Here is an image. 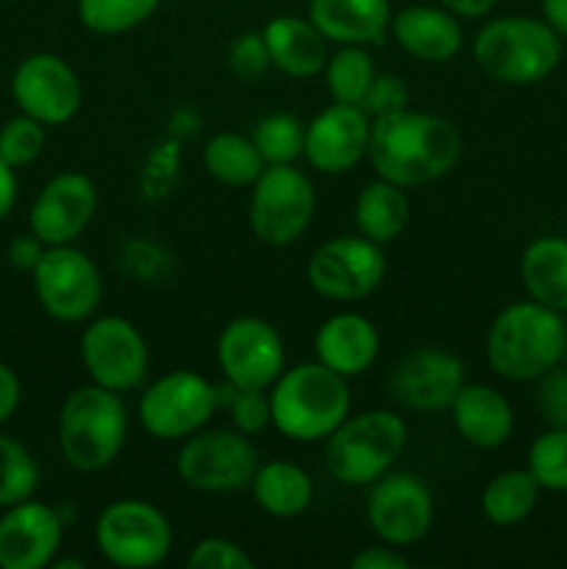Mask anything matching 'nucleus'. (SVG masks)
<instances>
[{
    "label": "nucleus",
    "mask_w": 567,
    "mask_h": 569,
    "mask_svg": "<svg viewBox=\"0 0 567 569\" xmlns=\"http://www.w3.org/2000/svg\"><path fill=\"white\" fill-rule=\"evenodd\" d=\"M250 139L265 164H295L304 156L306 126L300 117L289 111H272L256 122Z\"/></svg>",
    "instance_id": "nucleus-33"
},
{
    "label": "nucleus",
    "mask_w": 567,
    "mask_h": 569,
    "mask_svg": "<svg viewBox=\"0 0 567 569\" xmlns=\"http://www.w3.org/2000/svg\"><path fill=\"white\" fill-rule=\"evenodd\" d=\"M94 548L115 567H159L172 550V526L148 500H111L94 520Z\"/></svg>",
    "instance_id": "nucleus-9"
},
{
    "label": "nucleus",
    "mask_w": 567,
    "mask_h": 569,
    "mask_svg": "<svg viewBox=\"0 0 567 569\" xmlns=\"http://www.w3.org/2000/svg\"><path fill=\"white\" fill-rule=\"evenodd\" d=\"M272 70L289 78L320 76L328 61V39L309 17L278 14L261 31Z\"/></svg>",
    "instance_id": "nucleus-24"
},
{
    "label": "nucleus",
    "mask_w": 567,
    "mask_h": 569,
    "mask_svg": "<svg viewBox=\"0 0 567 569\" xmlns=\"http://www.w3.org/2000/svg\"><path fill=\"white\" fill-rule=\"evenodd\" d=\"M370 126L361 106H326L306 122L304 159L322 176H345L367 156Z\"/></svg>",
    "instance_id": "nucleus-19"
},
{
    "label": "nucleus",
    "mask_w": 567,
    "mask_h": 569,
    "mask_svg": "<svg viewBox=\"0 0 567 569\" xmlns=\"http://www.w3.org/2000/svg\"><path fill=\"white\" fill-rule=\"evenodd\" d=\"M20 400H22L20 378H17V372L11 370L9 365L0 361V426L14 417V411L20 409Z\"/></svg>",
    "instance_id": "nucleus-44"
},
{
    "label": "nucleus",
    "mask_w": 567,
    "mask_h": 569,
    "mask_svg": "<svg viewBox=\"0 0 567 569\" xmlns=\"http://www.w3.org/2000/svg\"><path fill=\"white\" fill-rule=\"evenodd\" d=\"M220 409V392L195 370H172L148 383L139 398L137 417L145 433L159 442H181L206 428Z\"/></svg>",
    "instance_id": "nucleus-10"
},
{
    "label": "nucleus",
    "mask_w": 567,
    "mask_h": 569,
    "mask_svg": "<svg viewBox=\"0 0 567 569\" xmlns=\"http://www.w3.org/2000/svg\"><path fill=\"white\" fill-rule=\"evenodd\" d=\"M309 20L331 44H381L392 22L389 0H309Z\"/></svg>",
    "instance_id": "nucleus-25"
},
{
    "label": "nucleus",
    "mask_w": 567,
    "mask_h": 569,
    "mask_svg": "<svg viewBox=\"0 0 567 569\" xmlns=\"http://www.w3.org/2000/svg\"><path fill=\"white\" fill-rule=\"evenodd\" d=\"M44 248H48V244H44L39 237H33L31 231H28V233H22V237L11 239L6 256H9L11 267H17V270L33 272V267H37L39 259H42Z\"/></svg>",
    "instance_id": "nucleus-43"
},
{
    "label": "nucleus",
    "mask_w": 567,
    "mask_h": 569,
    "mask_svg": "<svg viewBox=\"0 0 567 569\" xmlns=\"http://www.w3.org/2000/svg\"><path fill=\"white\" fill-rule=\"evenodd\" d=\"M387 276L384 244L370 242L361 233H339L317 244L306 261V281L320 298L348 303L376 292Z\"/></svg>",
    "instance_id": "nucleus-11"
},
{
    "label": "nucleus",
    "mask_w": 567,
    "mask_h": 569,
    "mask_svg": "<svg viewBox=\"0 0 567 569\" xmlns=\"http://www.w3.org/2000/svg\"><path fill=\"white\" fill-rule=\"evenodd\" d=\"M537 406L548 428H567V370L561 365L539 378Z\"/></svg>",
    "instance_id": "nucleus-41"
},
{
    "label": "nucleus",
    "mask_w": 567,
    "mask_h": 569,
    "mask_svg": "<svg viewBox=\"0 0 567 569\" xmlns=\"http://www.w3.org/2000/svg\"><path fill=\"white\" fill-rule=\"evenodd\" d=\"M248 489L253 503L276 520L300 517L315 500V481L309 472L287 459L261 461Z\"/></svg>",
    "instance_id": "nucleus-27"
},
{
    "label": "nucleus",
    "mask_w": 567,
    "mask_h": 569,
    "mask_svg": "<svg viewBox=\"0 0 567 569\" xmlns=\"http://www.w3.org/2000/svg\"><path fill=\"white\" fill-rule=\"evenodd\" d=\"M409 439V426L389 409L361 411L345 417L326 437L322 459L328 476L342 487H370L387 476L400 459Z\"/></svg>",
    "instance_id": "nucleus-6"
},
{
    "label": "nucleus",
    "mask_w": 567,
    "mask_h": 569,
    "mask_svg": "<svg viewBox=\"0 0 567 569\" xmlns=\"http://www.w3.org/2000/svg\"><path fill=\"white\" fill-rule=\"evenodd\" d=\"M128 439V409L120 392L87 383L72 389L59 411V448L78 472L115 465Z\"/></svg>",
    "instance_id": "nucleus-5"
},
{
    "label": "nucleus",
    "mask_w": 567,
    "mask_h": 569,
    "mask_svg": "<svg viewBox=\"0 0 567 569\" xmlns=\"http://www.w3.org/2000/svg\"><path fill=\"white\" fill-rule=\"evenodd\" d=\"M361 109L370 120L384 114H392V111L409 109V89H406L404 78L400 76H389V72H378L372 78L370 89H367L365 100H361Z\"/></svg>",
    "instance_id": "nucleus-40"
},
{
    "label": "nucleus",
    "mask_w": 567,
    "mask_h": 569,
    "mask_svg": "<svg viewBox=\"0 0 567 569\" xmlns=\"http://www.w3.org/2000/svg\"><path fill=\"white\" fill-rule=\"evenodd\" d=\"M543 487L526 467L504 470L487 481L481 492V511L495 528H515L534 515Z\"/></svg>",
    "instance_id": "nucleus-29"
},
{
    "label": "nucleus",
    "mask_w": 567,
    "mask_h": 569,
    "mask_svg": "<svg viewBox=\"0 0 567 569\" xmlns=\"http://www.w3.org/2000/svg\"><path fill=\"white\" fill-rule=\"evenodd\" d=\"M98 211V187L83 172H59L33 198L28 211V231L53 244H76Z\"/></svg>",
    "instance_id": "nucleus-17"
},
{
    "label": "nucleus",
    "mask_w": 567,
    "mask_h": 569,
    "mask_svg": "<svg viewBox=\"0 0 567 569\" xmlns=\"http://www.w3.org/2000/svg\"><path fill=\"white\" fill-rule=\"evenodd\" d=\"M217 365L233 387L270 389L287 367L284 339L272 322L256 315L233 317L217 337Z\"/></svg>",
    "instance_id": "nucleus-15"
},
{
    "label": "nucleus",
    "mask_w": 567,
    "mask_h": 569,
    "mask_svg": "<svg viewBox=\"0 0 567 569\" xmlns=\"http://www.w3.org/2000/svg\"><path fill=\"white\" fill-rule=\"evenodd\" d=\"M44 128L48 126L22 111L6 120L0 128V159L14 170L33 164L44 150Z\"/></svg>",
    "instance_id": "nucleus-37"
},
{
    "label": "nucleus",
    "mask_w": 567,
    "mask_h": 569,
    "mask_svg": "<svg viewBox=\"0 0 567 569\" xmlns=\"http://www.w3.org/2000/svg\"><path fill=\"white\" fill-rule=\"evenodd\" d=\"M261 459L253 437L237 428H200L181 439L176 456L178 478L195 492L226 495L248 489Z\"/></svg>",
    "instance_id": "nucleus-7"
},
{
    "label": "nucleus",
    "mask_w": 567,
    "mask_h": 569,
    "mask_svg": "<svg viewBox=\"0 0 567 569\" xmlns=\"http://www.w3.org/2000/svg\"><path fill=\"white\" fill-rule=\"evenodd\" d=\"M520 281L528 298L567 315V237L531 239L520 256Z\"/></svg>",
    "instance_id": "nucleus-26"
},
{
    "label": "nucleus",
    "mask_w": 567,
    "mask_h": 569,
    "mask_svg": "<svg viewBox=\"0 0 567 569\" xmlns=\"http://www.w3.org/2000/svg\"><path fill=\"white\" fill-rule=\"evenodd\" d=\"M56 569H83V561L78 559H61V561H53Z\"/></svg>",
    "instance_id": "nucleus-48"
},
{
    "label": "nucleus",
    "mask_w": 567,
    "mask_h": 569,
    "mask_svg": "<svg viewBox=\"0 0 567 569\" xmlns=\"http://www.w3.org/2000/svg\"><path fill=\"white\" fill-rule=\"evenodd\" d=\"M272 428L289 442H326L328 433L350 415L348 378L320 361L284 367L270 389Z\"/></svg>",
    "instance_id": "nucleus-3"
},
{
    "label": "nucleus",
    "mask_w": 567,
    "mask_h": 569,
    "mask_svg": "<svg viewBox=\"0 0 567 569\" xmlns=\"http://www.w3.org/2000/svg\"><path fill=\"white\" fill-rule=\"evenodd\" d=\"M315 209V183L295 164H267L250 187V231L270 248H287L298 242L309 231Z\"/></svg>",
    "instance_id": "nucleus-8"
},
{
    "label": "nucleus",
    "mask_w": 567,
    "mask_h": 569,
    "mask_svg": "<svg viewBox=\"0 0 567 569\" xmlns=\"http://www.w3.org/2000/svg\"><path fill=\"white\" fill-rule=\"evenodd\" d=\"M565 345V315L528 298L515 300L495 315L484 350L495 376L511 383H528L561 365Z\"/></svg>",
    "instance_id": "nucleus-2"
},
{
    "label": "nucleus",
    "mask_w": 567,
    "mask_h": 569,
    "mask_svg": "<svg viewBox=\"0 0 567 569\" xmlns=\"http://www.w3.org/2000/svg\"><path fill=\"white\" fill-rule=\"evenodd\" d=\"M39 487V465L14 437L0 433V509L31 500Z\"/></svg>",
    "instance_id": "nucleus-34"
},
{
    "label": "nucleus",
    "mask_w": 567,
    "mask_h": 569,
    "mask_svg": "<svg viewBox=\"0 0 567 569\" xmlns=\"http://www.w3.org/2000/svg\"><path fill=\"white\" fill-rule=\"evenodd\" d=\"M14 203H17V172L14 167H9L3 159H0V220L9 217V211L14 209Z\"/></svg>",
    "instance_id": "nucleus-46"
},
{
    "label": "nucleus",
    "mask_w": 567,
    "mask_h": 569,
    "mask_svg": "<svg viewBox=\"0 0 567 569\" xmlns=\"http://www.w3.org/2000/svg\"><path fill=\"white\" fill-rule=\"evenodd\" d=\"M159 3L161 0H78V20L87 31L117 37L148 22Z\"/></svg>",
    "instance_id": "nucleus-32"
},
{
    "label": "nucleus",
    "mask_w": 567,
    "mask_h": 569,
    "mask_svg": "<svg viewBox=\"0 0 567 569\" xmlns=\"http://www.w3.org/2000/svg\"><path fill=\"white\" fill-rule=\"evenodd\" d=\"M203 167L215 181L242 189L253 187V181L267 164L256 150L253 139L237 131H222L206 142Z\"/></svg>",
    "instance_id": "nucleus-30"
},
{
    "label": "nucleus",
    "mask_w": 567,
    "mask_h": 569,
    "mask_svg": "<svg viewBox=\"0 0 567 569\" xmlns=\"http://www.w3.org/2000/svg\"><path fill=\"white\" fill-rule=\"evenodd\" d=\"M354 569H409V559L400 553V548L392 545H376V548H365L350 559Z\"/></svg>",
    "instance_id": "nucleus-42"
},
{
    "label": "nucleus",
    "mask_w": 567,
    "mask_h": 569,
    "mask_svg": "<svg viewBox=\"0 0 567 569\" xmlns=\"http://www.w3.org/2000/svg\"><path fill=\"white\" fill-rule=\"evenodd\" d=\"M467 383L465 361L442 348H417L398 361L389 392L404 409L434 415L450 409Z\"/></svg>",
    "instance_id": "nucleus-18"
},
{
    "label": "nucleus",
    "mask_w": 567,
    "mask_h": 569,
    "mask_svg": "<svg viewBox=\"0 0 567 569\" xmlns=\"http://www.w3.org/2000/svg\"><path fill=\"white\" fill-rule=\"evenodd\" d=\"M389 33L400 50L426 64H445L456 59L465 48V31L459 17L450 14L442 6H406L395 11L389 22Z\"/></svg>",
    "instance_id": "nucleus-22"
},
{
    "label": "nucleus",
    "mask_w": 567,
    "mask_h": 569,
    "mask_svg": "<svg viewBox=\"0 0 567 569\" xmlns=\"http://www.w3.org/2000/svg\"><path fill=\"white\" fill-rule=\"evenodd\" d=\"M228 67L242 81H256L259 76H265L270 70L265 37L256 31H245L233 37V42L228 44Z\"/></svg>",
    "instance_id": "nucleus-39"
},
{
    "label": "nucleus",
    "mask_w": 567,
    "mask_h": 569,
    "mask_svg": "<svg viewBox=\"0 0 567 569\" xmlns=\"http://www.w3.org/2000/svg\"><path fill=\"white\" fill-rule=\"evenodd\" d=\"M561 367H565V370H567V345H565V359H561Z\"/></svg>",
    "instance_id": "nucleus-49"
},
{
    "label": "nucleus",
    "mask_w": 567,
    "mask_h": 569,
    "mask_svg": "<svg viewBox=\"0 0 567 569\" xmlns=\"http://www.w3.org/2000/svg\"><path fill=\"white\" fill-rule=\"evenodd\" d=\"M448 411L456 433L478 450L500 448L515 433V409L509 398L487 383H465Z\"/></svg>",
    "instance_id": "nucleus-23"
},
{
    "label": "nucleus",
    "mask_w": 567,
    "mask_h": 569,
    "mask_svg": "<svg viewBox=\"0 0 567 569\" xmlns=\"http://www.w3.org/2000/svg\"><path fill=\"white\" fill-rule=\"evenodd\" d=\"M442 9H448L450 14H456L461 20H478V17H487L489 11L498 6V0H437Z\"/></svg>",
    "instance_id": "nucleus-45"
},
{
    "label": "nucleus",
    "mask_w": 567,
    "mask_h": 569,
    "mask_svg": "<svg viewBox=\"0 0 567 569\" xmlns=\"http://www.w3.org/2000/svg\"><path fill=\"white\" fill-rule=\"evenodd\" d=\"M565 39L543 17L506 14L484 22L472 39V61L493 81L534 87L561 64Z\"/></svg>",
    "instance_id": "nucleus-4"
},
{
    "label": "nucleus",
    "mask_w": 567,
    "mask_h": 569,
    "mask_svg": "<svg viewBox=\"0 0 567 569\" xmlns=\"http://www.w3.org/2000/svg\"><path fill=\"white\" fill-rule=\"evenodd\" d=\"M33 295L48 317L59 322H83L94 315L103 298V278L89 253L76 244L44 248L33 267Z\"/></svg>",
    "instance_id": "nucleus-12"
},
{
    "label": "nucleus",
    "mask_w": 567,
    "mask_h": 569,
    "mask_svg": "<svg viewBox=\"0 0 567 569\" xmlns=\"http://www.w3.org/2000/svg\"><path fill=\"white\" fill-rule=\"evenodd\" d=\"M189 569H253L256 561L239 542L226 537H206L187 553Z\"/></svg>",
    "instance_id": "nucleus-38"
},
{
    "label": "nucleus",
    "mask_w": 567,
    "mask_h": 569,
    "mask_svg": "<svg viewBox=\"0 0 567 569\" xmlns=\"http://www.w3.org/2000/svg\"><path fill=\"white\" fill-rule=\"evenodd\" d=\"M81 361L92 383L126 395L148 378L150 350L142 331L128 317L106 315L83 328Z\"/></svg>",
    "instance_id": "nucleus-13"
},
{
    "label": "nucleus",
    "mask_w": 567,
    "mask_h": 569,
    "mask_svg": "<svg viewBox=\"0 0 567 569\" xmlns=\"http://www.w3.org/2000/svg\"><path fill=\"white\" fill-rule=\"evenodd\" d=\"M64 539L59 511L39 500L3 509L0 517V569H44L56 561Z\"/></svg>",
    "instance_id": "nucleus-20"
},
{
    "label": "nucleus",
    "mask_w": 567,
    "mask_h": 569,
    "mask_svg": "<svg viewBox=\"0 0 567 569\" xmlns=\"http://www.w3.org/2000/svg\"><path fill=\"white\" fill-rule=\"evenodd\" d=\"M367 526L378 542L409 548L422 542L434 526V498L426 481L411 472H392L370 483Z\"/></svg>",
    "instance_id": "nucleus-14"
},
{
    "label": "nucleus",
    "mask_w": 567,
    "mask_h": 569,
    "mask_svg": "<svg viewBox=\"0 0 567 569\" xmlns=\"http://www.w3.org/2000/svg\"><path fill=\"white\" fill-rule=\"evenodd\" d=\"M320 76L334 103L361 106L378 70L372 56L361 44H339V50L328 53Z\"/></svg>",
    "instance_id": "nucleus-31"
},
{
    "label": "nucleus",
    "mask_w": 567,
    "mask_h": 569,
    "mask_svg": "<svg viewBox=\"0 0 567 569\" xmlns=\"http://www.w3.org/2000/svg\"><path fill=\"white\" fill-rule=\"evenodd\" d=\"M411 203L404 187L387 181V178H376V181L365 183L361 192L356 194L354 203V222L356 233L376 244H389L404 233L409 226Z\"/></svg>",
    "instance_id": "nucleus-28"
},
{
    "label": "nucleus",
    "mask_w": 567,
    "mask_h": 569,
    "mask_svg": "<svg viewBox=\"0 0 567 569\" xmlns=\"http://www.w3.org/2000/svg\"><path fill=\"white\" fill-rule=\"evenodd\" d=\"M381 353V337L370 317L359 311H337L326 317L315 333V356L342 378L365 376Z\"/></svg>",
    "instance_id": "nucleus-21"
},
{
    "label": "nucleus",
    "mask_w": 567,
    "mask_h": 569,
    "mask_svg": "<svg viewBox=\"0 0 567 569\" xmlns=\"http://www.w3.org/2000/svg\"><path fill=\"white\" fill-rule=\"evenodd\" d=\"M11 98L22 114L42 126H64L81 111L83 87L70 61L39 50L17 64L11 76Z\"/></svg>",
    "instance_id": "nucleus-16"
},
{
    "label": "nucleus",
    "mask_w": 567,
    "mask_h": 569,
    "mask_svg": "<svg viewBox=\"0 0 567 569\" xmlns=\"http://www.w3.org/2000/svg\"><path fill=\"white\" fill-rule=\"evenodd\" d=\"M539 17H543L561 39H567V0H539Z\"/></svg>",
    "instance_id": "nucleus-47"
},
{
    "label": "nucleus",
    "mask_w": 567,
    "mask_h": 569,
    "mask_svg": "<svg viewBox=\"0 0 567 569\" xmlns=\"http://www.w3.org/2000/svg\"><path fill=\"white\" fill-rule=\"evenodd\" d=\"M461 148L459 128L450 120L431 111L400 109L372 120L367 159L378 178L415 189L448 176L459 164Z\"/></svg>",
    "instance_id": "nucleus-1"
},
{
    "label": "nucleus",
    "mask_w": 567,
    "mask_h": 569,
    "mask_svg": "<svg viewBox=\"0 0 567 569\" xmlns=\"http://www.w3.org/2000/svg\"><path fill=\"white\" fill-rule=\"evenodd\" d=\"M220 392V406H226L231 426L237 431L248 433V437H259L261 431L272 426L270 411V392L267 389H250V387H233L226 381V387H217Z\"/></svg>",
    "instance_id": "nucleus-36"
},
{
    "label": "nucleus",
    "mask_w": 567,
    "mask_h": 569,
    "mask_svg": "<svg viewBox=\"0 0 567 569\" xmlns=\"http://www.w3.org/2000/svg\"><path fill=\"white\" fill-rule=\"evenodd\" d=\"M526 470L543 492H567V428H548L531 442Z\"/></svg>",
    "instance_id": "nucleus-35"
}]
</instances>
